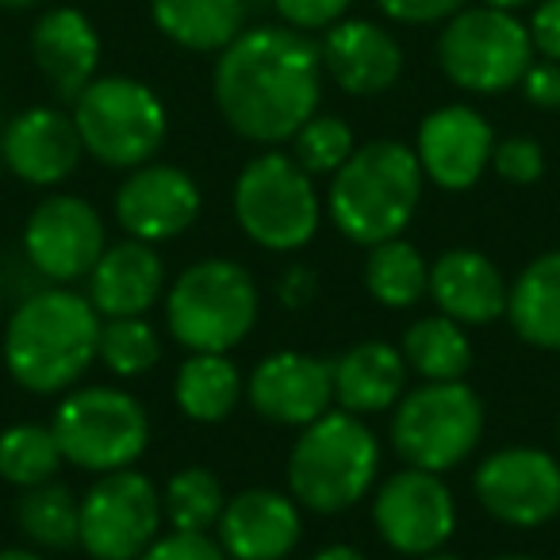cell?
<instances>
[{
	"mask_svg": "<svg viewBox=\"0 0 560 560\" xmlns=\"http://www.w3.org/2000/svg\"><path fill=\"white\" fill-rule=\"evenodd\" d=\"M381 442L361 415L330 407L300 430L289 453V495L312 514H342L373 491Z\"/></svg>",
	"mask_w": 560,
	"mask_h": 560,
	"instance_id": "cell-4",
	"label": "cell"
},
{
	"mask_svg": "<svg viewBox=\"0 0 560 560\" xmlns=\"http://www.w3.org/2000/svg\"><path fill=\"white\" fill-rule=\"evenodd\" d=\"M89 304L101 319H135L165 296V265L150 242L124 238L101 254L89 272Z\"/></svg>",
	"mask_w": 560,
	"mask_h": 560,
	"instance_id": "cell-22",
	"label": "cell"
},
{
	"mask_svg": "<svg viewBox=\"0 0 560 560\" xmlns=\"http://www.w3.org/2000/svg\"><path fill=\"white\" fill-rule=\"evenodd\" d=\"M85 158L73 116L35 104L4 124V170L32 188H55L73 177Z\"/></svg>",
	"mask_w": 560,
	"mask_h": 560,
	"instance_id": "cell-18",
	"label": "cell"
},
{
	"mask_svg": "<svg viewBox=\"0 0 560 560\" xmlns=\"http://www.w3.org/2000/svg\"><path fill=\"white\" fill-rule=\"evenodd\" d=\"M215 529L231 560H284L304 537V511L284 491L246 488L226 499Z\"/></svg>",
	"mask_w": 560,
	"mask_h": 560,
	"instance_id": "cell-19",
	"label": "cell"
},
{
	"mask_svg": "<svg viewBox=\"0 0 560 560\" xmlns=\"http://www.w3.org/2000/svg\"><path fill=\"white\" fill-rule=\"evenodd\" d=\"M503 319L526 346L560 353V246L537 254L514 277Z\"/></svg>",
	"mask_w": 560,
	"mask_h": 560,
	"instance_id": "cell-25",
	"label": "cell"
},
{
	"mask_svg": "<svg viewBox=\"0 0 560 560\" xmlns=\"http://www.w3.org/2000/svg\"><path fill=\"white\" fill-rule=\"evenodd\" d=\"M312 560H369V557L358 549V545H342V541H338V545H327V549H319Z\"/></svg>",
	"mask_w": 560,
	"mask_h": 560,
	"instance_id": "cell-42",
	"label": "cell"
},
{
	"mask_svg": "<svg viewBox=\"0 0 560 560\" xmlns=\"http://www.w3.org/2000/svg\"><path fill=\"white\" fill-rule=\"evenodd\" d=\"M353 0H272V9L280 12V20L296 32H327L338 20H346Z\"/></svg>",
	"mask_w": 560,
	"mask_h": 560,
	"instance_id": "cell-37",
	"label": "cell"
},
{
	"mask_svg": "<svg viewBox=\"0 0 560 560\" xmlns=\"http://www.w3.org/2000/svg\"><path fill=\"white\" fill-rule=\"evenodd\" d=\"M246 399L272 427L304 430L307 422L323 419L335 407V373H330V361H319L300 350L269 353L249 373Z\"/></svg>",
	"mask_w": 560,
	"mask_h": 560,
	"instance_id": "cell-16",
	"label": "cell"
},
{
	"mask_svg": "<svg viewBox=\"0 0 560 560\" xmlns=\"http://www.w3.org/2000/svg\"><path fill=\"white\" fill-rule=\"evenodd\" d=\"M488 427L483 399L465 381H427L392 407V450L404 465L450 472L476 453Z\"/></svg>",
	"mask_w": 560,
	"mask_h": 560,
	"instance_id": "cell-7",
	"label": "cell"
},
{
	"mask_svg": "<svg viewBox=\"0 0 560 560\" xmlns=\"http://www.w3.org/2000/svg\"><path fill=\"white\" fill-rule=\"evenodd\" d=\"M0 560H47L35 549H0Z\"/></svg>",
	"mask_w": 560,
	"mask_h": 560,
	"instance_id": "cell-44",
	"label": "cell"
},
{
	"mask_svg": "<svg viewBox=\"0 0 560 560\" xmlns=\"http://www.w3.org/2000/svg\"><path fill=\"white\" fill-rule=\"evenodd\" d=\"M335 373V404L350 415H381L404 399L407 392V361L404 350L384 338H365V342L342 350L330 361Z\"/></svg>",
	"mask_w": 560,
	"mask_h": 560,
	"instance_id": "cell-24",
	"label": "cell"
},
{
	"mask_svg": "<svg viewBox=\"0 0 560 560\" xmlns=\"http://www.w3.org/2000/svg\"><path fill=\"white\" fill-rule=\"evenodd\" d=\"M376 9L396 24H438L465 9V0H376Z\"/></svg>",
	"mask_w": 560,
	"mask_h": 560,
	"instance_id": "cell-38",
	"label": "cell"
},
{
	"mask_svg": "<svg viewBox=\"0 0 560 560\" xmlns=\"http://www.w3.org/2000/svg\"><path fill=\"white\" fill-rule=\"evenodd\" d=\"M422 560H460V557H453V552H442V549H438V552H430V557H422Z\"/></svg>",
	"mask_w": 560,
	"mask_h": 560,
	"instance_id": "cell-47",
	"label": "cell"
},
{
	"mask_svg": "<svg viewBox=\"0 0 560 560\" xmlns=\"http://www.w3.org/2000/svg\"><path fill=\"white\" fill-rule=\"evenodd\" d=\"M534 62L529 27L503 9H460L438 35V66L457 89L495 96L518 89Z\"/></svg>",
	"mask_w": 560,
	"mask_h": 560,
	"instance_id": "cell-10",
	"label": "cell"
},
{
	"mask_svg": "<svg viewBox=\"0 0 560 560\" xmlns=\"http://www.w3.org/2000/svg\"><path fill=\"white\" fill-rule=\"evenodd\" d=\"M404 361L415 376L422 381H465V373L472 369V338L468 327H460L450 315H427L415 319L404 330Z\"/></svg>",
	"mask_w": 560,
	"mask_h": 560,
	"instance_id": "cell-28",
	"label": "cell"
},
{
	"mask_svg": "<svg viewBox=\"0 0 560 560\" xmlns=\"http://www.w3.org/2000/svg\"><path fill=\"white\" fill-rule=\"evenodd\" d=\"M154 27L196 55H219L246 32V0H150Z\"/></svg>",
	"mask_w": 560,
	"mask_h": 560,
	"instance_id": "cell-26",
	"label": "cell"
},
{
	"mask_svg": "<svg viewBox=\"0 0 560 560\" xmlns=\"http://www.w3.org/2000/svg\"><path fill=\"white\" fill-rule=\"evenodd\" d=\"M491 165H495V173L506 185H534L545 173V150L529 135H511V139L495 142Z\"/></svg>",
	"mask_w": 560,
	"mask_h": 560,
	"instance_id": "cell-35",
	"label": "cell"
},
{
	"mask_svg": "<svg viewBox=\"0 0 560 560\" xmlns=\"http://www.w3.org/2000/svg\"><path fill=\"white\" fill-rule=\"evenodd\" d=\"M261 292L246 265L203 257L165 289V327L188 353H226L249 338Z\"/></svg>",
	"mask_w": 560,
	"mask_h": 560,
	"instance_id": "cell-5",
	"label": "cell"
},
{
	"mask_svg": "<svg viewBox=\"0 0 560 560\" xmlns=\"http://www.w3.org/2000/svg\"><path fill=\"white\" fill-rule=\"evenodd\" d=\"M0 165H4V127H0Z\"/></svg>",
	"mask_w": 560,
	"mask_h": 560,
	"instance_id": "cell-48",
	"label": "cell"
},
{
	"mask_svg": "<svg viewBox=\"0 0 560 560\" xmlns=\"http://www.w3.org/2000/svg\"><path fill=\"white\" fill-rule=\"evenodd\" d=\"M323 73L350 96H381L404 73L396 35L373 20H338L319 43Z\"/></svg>",
	"mask_w": 560,
	"mask_h": 560,
	"instance_id": "cell-20",
	"label": "cell"
},
{
	"mask_svg": "<svg viewBox=\"0 0 560 560\" xmlns=\"http://www.w3.org/2000/svg\"><path fill=\"white\" fill-rule=\"evenodd\" d=\"M203 196L200 185L180 165L147 162L127 170L124 185L116 188V223L127 238L139 242H170L180 238L200 219Z\"/></svg>",
	"mask_w": 560,
	"mask_h": 560,
	"instance_id": "cell-15",
	"label": "cell"
},
{
	"mask_svg": "<svg viewBox=\"0 0 560 560\" xmlns=\"http://www.w3.org/2000/svg\"><path fill=\"white\" fill-rule=\"evenodd\" d=\"M215 108L238 139L280 147L319 112L323 58L296 27H249L219 50Z\"/></svg>",
	"mask_w": 560,
	"mask_h": 560,
	"instance_id": "cell-1",
	"label": "cell"
},
{
	"mask_svg": "<svg viewBox=\"0 0 560 560\" xmlns=\"http://www.w3.org/2000/svg\"><path fill=\"white\" fill-rule=\"evenodd\" d=\"M319 296V272L312 265L296 261L277 277V300L280 307H289V312H304V307L315 304Z\"/></svg>",
	"mask_w": 560,
	"mask_h": 560,
	"instance_id": "cell-39",
	"label": "cell"
},
{
	"mask_svg": "<svg viewBox=\"0 0 560 560\" xmlns=\"http://www.w3.org/2000/svg\"><path fill=\"white\" fill-rule=\"evenodd\" d=\"M353 150H358V142H353L350 124L338 116H319V112H315V116L292 135V158H296L300 170L312 173V177H335Z\"/></svg>",
	"mask_w": 560,
	"mask_h": 560,
	"instance_id": "cell-34",
	"label": "cell"
},
{
	"mask_svg": "<svg viewBox=\"0 0 560 560\" xmlns=\"http://www.w3.org/2000/svg\"><path fill=\"white\" fill-rule=\"evenodd\" d=\"M491 560H541V557H526V552H503V557H491Z\"/></svg>",
	"mask_w": 560,
	"mask_h": 560,
	"instance_id": "cell-46",
	"label": "cell"
},
{
	"mask_svg": "<svg viewBox=\"0 0 560 560\" xmlns=\"http://www.w3.org/2000/svg\"><path fill=\"white\" fill-rule=\"evenodd\" d=\"M246 396L242 369L226 353H188L173 381V399L177 411L192 422H223L234 415V407Z\"/></svg>",
	"mask_w": 560,
	"mask_h": 560,
	"instance_id": "cell-27",
	"label": "cell"
},
{
	"mask_svg": "<svg viewBox=\"0 0 560 560\" xmlns=\"http://www.w3.org/2000/svg\"><path fill=\"white\" fill-rule=\"evenodd\" d=\"M16 526L39 549H73L81 534V499L58 480L24 488L16 499Z\"/></svg>",
	"mask_w": 560,
	"mask_h": 560,
	"instance_id": "cell-30",
	"label": "cell"
},
{
	"mask_svg": "<svg viewBox=\"0 0 560 560\" xmlns=\"http://www.w3.org/2000/svg\"><path fill=\"white\" fill-rule=\"evenodd\" d=\"M96 361L119 381H135V376H147L162 361V338L142 315H135V319H104Z\"/></svg>",
	"mask_w": 560,
	"mask_h": 560,
	"instance_id": "cell-33",
	"label": "cell"
},
{
	"mask_svg": "<svg viewBox=\"0 0 560 560\" xmlns=\"http://www.w3.org/2000/svg\"><path fill=\"white\" fill-rule=\"evenodd\" d=\"M101 323L89 296L66 284H43L12 307L4 327V369L20 388L35 396L78 388L96 361Z\"/></svg>",
	"mask_w": 560,
	"mask_h": 560,
	"instance_id": "cell-2",
	"label": "cell"
},
{
	"mask_svg": "<svg viewBox=\"0 0 560 560\" xmlns=\"http://www.w3.org/2000/svg\"><path fill=\"white\" fill-rule=\"evenodd\" d=\"M373 526L399 557H430L457 529V499L442 472L404 465L376 488Z\"/></svg>",
	"mask_w": 560,
	"mask_h": 560,
	"instance_id": "cell-12",
	"label": "cell"
},
{
	"mask_svg": "<svg viewBox=\"0 0 560 560\" xmlns=\"http://www.w3.org/2000/svg\"><path fill=\"white\" fill-rule=\"evenodd\" d=\"M491 150H495V131L468 104H445V108L430 112L415 139L422 173L430 185L445 188V192L472 188L491 165Z\"/></svg>",
	"mask_w": 560,
	"mask_h": 560,
	"instance_id": "cell-17",
	"label": "cell"
},
{
	"mask_svg": "<svg viewBox=\"0 0 560 560\" xmlns=\"http://www.w3.org/2000/svg\"><path fill=\"white\" fill-rule=\"evenodd\" d=\"M526 27L537 55L549 58V62H560V0H537Z\"/></svg>",
	"mask_w": 560,
	"mask_h": 560,
	"instance_id": "cell-41",
	"label": "cell"
},
{
	"mask_svg": "<svg viewBox=\"0 0 560 560\" xmlns=\"http://www.w3.org/2000/svg\"><path fill=\"white\" fill-rule=\"evenodd\" d=\"M50 430H55L66 465L96 476L135 468V460L150 445V415L142 399L112 384L70 388L55 407Z\"/></svg>",
	"mask_w": 560,
	"mask_h": 560,
	"instance_id": "cell-9",
	"label": "cell"
},
{
	"mask_svg": "<svg viewBox=\"0 0 560 560\" xmlns=\"http://www.w3.org/2000/svg\"><path fill=\"white\" fill-rule=\"evenodd\" d=\"M139 560H231L211 534H185V529H170L150 541V549Z\"/></svg>",
	"mask_w": 560,
	"mask_h": 560,
	"instance_id": "cell-36",
	"label": "cell"
},
{
	"mask_svg": "<svg viewBox=\"0 0 560 560\" xmlns=\"http://www.w3.org/2000/svg\"><path fill=\"white\" fill-rule=\"evenodd\" d=\"M226 506L223 483L211 468L188 465L170 476L162 488V511L170 529H185V534H208L219 526V514Z\"/></svg>",
	"mask_w": 560,
	"mask_h": 560,
	"instance_id": "cell-32",
	"label": "cell"
},
{
	"mask_svg": "<svg viewBox=\"0 0 560 560\" xmlns=\"http://www.w3.org/2000/svg\"><path fill=\"white\" fill-rule=\"evenodd\" d=\"M483 514L514 529H537L560 514V460L537 445H503L472 472Z\"/></svg>",
	"mask_w": 560,
	"mask_h": 560,
	"instance_id": "cell-13",
	"label": "cell"
},
{
	"mask_svg": "<svg viewBox=\"0 0 560 560\" xmlns=\"http://www.w3.org/2000/svg\"><path fill=\"white\" fill-rule=\"evenodd\" d=\"M66 457L58 438L39 422H16L0 430V480L12 488H39L62 472Z\"/></svg>",
	"mask_w": 560,
	"mask_h": 560,
	"instance_id": "cell-31",
	"label": "cell"
},
{
	"mask_svg": "<svg viewBox=\"0 0 560 560\" xmlns=\"http://www.w3.org/2000/svg\"><path fill=\"white\" fill-rule=\"evenodd\" d=\"M518 89L534 108L557 112L560 108V62H549V58L529 62V70H526V78L518 81Z\"/></svg>",
	"mask_w": 560,
	"mask_h": 560,
	"instance_id": "cell-40",
	"label": "cell"
},
{
	"mask_svg": "<svg viewBox=\"0 0 560 560\" xmlns=\"http://www.w3.org/2000/svg\"><path fill=\"white\" fill-rule=\"evenodd\" d=\"M234 223L254 246L269 254H296L319 234L323 200L315 177L284 150H265L249 158L234 177L231 192Z\"/></svg>",
	"mask_w": 560,
	"mask_h": 560,
	"instance_id": "cell-6",
	"label": "cell"
},
{
	"mask_svg": "<svg viewBox=\"0 0 560 560\" xmlns=\"http://www.w3.org/2000/svg\"><path fill=\"white\" fill-rule=\"evenodd\" d=\"M365 292L388 312H404L415 307L430 292V261L422 257V249L415 242H407L404 234L388 242L369 246L365 257Z\"/></svg>",
	"mask_w": 560,
	"mask_h": 560,
	"instance_id": "cell-29",
	"label": "cell"
},
{
	"mask_svg": "<svg viewBox=\"0 0 560 560\" xmlns=\"http://www.w3.org/2000/svg\"><path fill=\"white\" fill-rule=\"evenodd\" d=\"M162 491L147 472L119 468L93 480L81 495L78 545L93 560H139L162 534Z\"/></svg>",
	"mask_w": 560,
	"mask_h": 560,
	"instance_id": "cell-11",
	"label": "cell"
},
{
	"mask_svg": "<svg viewBox=\"0 0 560 560\" xmlns=\"http://www.w3.org/2000/svg\"><path fill=\"white\" fill-rule=\"evenodd\" d=\"M39 0H0V9H12V12H24V9H35Z\"/></svg>",
	"mask_w": 560,
	"mask_h": 560,
	"instance_id": "cell-45",
	"label": "cell"
},
{
	"mask_svg": "<svg viewBox=\"0 0 560 560\" xmlns=\"http://www.w3.org/2000/svg\"><path fill=\"white\" fill-rule=\"evenodd\" d=\"M32 58L58 101H78L101 66V35L81 9H50L32 27Z\"/></svg>",
	"mask_w": 560,
	"mask_h": 560,
	"instance_id": "cell-23",
	"label": "cell"
},
{
	"mask_svg": "<svg viewBox=\"0 0 560 560\" xmlns=\"http://www.w3.org/2000/svg\"><path fill=\"white\" fill-rule=\"evenodd\" d=\"M81 147L108 170H139L154 162L170 135L162 96L135 78H93L73 101Z\"/></svg>",
	"mask_w": 560,
	"mask_h": 560,
	"instance_id": "cell-8",
	"label": "cell"
},
{
	"mask_svg": "<svg viewBox=\"0 0 560 560\" xmlns=\"http://www.w3.org/2000/svg\"><path fill=\"white\" fill-rule=\"evenodd\" d=\"M488 9H503V12H518V9H529L537 0H483Z\"/></svg>",
	"mask_w": 560,
	"mask_h": 560,
	"instance_id": "cell-43",
	"label": "cell"
},
{
	"mask_svg": "<svg viewBox=\"0 0 560 560\" xmlns=\"http://www.w3.org/2000/svg\"><path fill=\"white\" fill-rule=\"evenodd\" d=\"M427 173L415 147L396 139H373L346 158L342 170L330 177L327 215L342 238L353 246L399 238L419 211Z\"/></svg>",
	"mask_w": 560,
	"mask_h": 560,
	"instance_id": "cell-3",
	"label": "cell"
},
{
	"mask_svg": "<svg viewBox=\"0 0 560 560\" xmlns=\"http://www.w3.org/2000/svg\"><path fill=\"white\" fill-rule=\"evenodd\" d=\"M20 249L47 284H73L93 272L108 249L104 219L85 196L55 192L32 208Z\"/></svg>",
	"mask_w": 560,
	"mask_h": 560,
	"instance_id": "cell-14",
	"label": "cell"
},
{
	"mask_svg": "<svg viewBox=\"0 0 560 560\" xmlns=\"http://www.w3.org/2000/svg\"><path fill=\"white\" fill-rule=\"evenodd\" d=\"M506 284L499 265L488 254L453 246L430 265V292L434 307L460 327H488L506 315Z\"/></svg>",
	"mask_w": 560,
	"mask_h": 560,
	"instance_id": "cell-21",
	"label": "cell"
}]
</instances>
